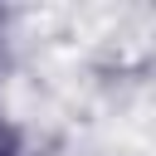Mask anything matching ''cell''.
I'll return each instance as SVG.
<instances>
[{
	"instance_id": "2",
	"label": "cell",
	"mask_w": 156,
	"mask_h": 156,
	"mask_svg": "<svg viewBox=\"0 0 156 156\" xmlns=\"http://www.w3.org/2000/svg\"><path fill=\"white\" fill-rule=\"evenodd\" d=\"M10 63V10H0V73Z\"/></svg>"
},
{
	"instance_id": "1",
	"label": "cell",
	"mask_w": 156,
	"mask_h": 156,
	"mask_svg": "<svg viewBox=\"0 0 156 156\" xmlns=\"http://www.w3.org/2000/svg\"><path fill=\"white\" fill-rule=\"evenodd\" d=\"M0 156H34V151H29L24 127H20L10 112H0Z\"/></svg>"
}]
</instances>
